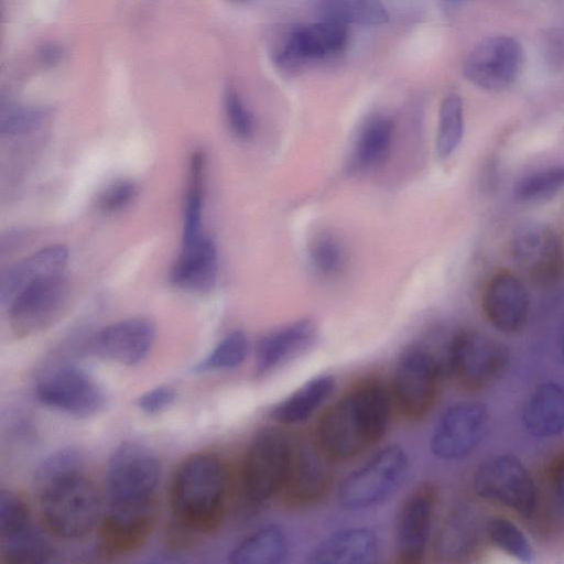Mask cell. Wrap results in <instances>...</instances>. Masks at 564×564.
<instances>
[{
    "instance_id": "1",
    "label": "cell",
    "mask_w": 564,
    "mask_h": 564,
    "mask_svg": "<svg viewBox=\"0 0 564 564\" xmlns=\"http://www.w3.org/2000/svg\"><path fill=\"white\" fill-rule=\"evenodd\" d=\"M390 410V393L380 380L360 381L321 417L316 444L330 460L355 457L383 436Z\"/></svg>"
},
{
    "instance_id": "2",
    "label": "cell",
    "mask_w": 564,
    "mask_h": 564,
    "mask_svg": "<svg viewBox=\"0 0 564 564\" xmlns=\"http://www.w3.org/2000/svg\"><path fill=\"white\" fill-rule=\"evenodd\" d=\"M226 498V469L215 455H192L175 471L172 508L177 523L188 531L216 530L225 516Z\"/></svg>"
},
{
    "instance_id": "3",
    "label": "cell",
    "mask_w": 564,
    "mask_h": 564,
    "mask_svg": "<svg viewBox=\"0 0 564 564\" xmlns=\"http://www.w3.org/2000/svg\"><path fill=\"white\" fill-rule=\"evenodd\" d=\"M34 494L45 527L58 538L82 539L100 522V498L85 470L65 476Z\"/></svg>"
},
{
    "instance_id": "4",
    "label": "cell",
    "mask_w": 564,
    "mask_h": 564,
    "mask_svg": "<svg viewBox=\"0 0 564 564\" xmlns=\"http://www.w3.org/2000/svg\"><path fill=\"white\" fill-rule=\"evenodd\" d=\"M161 464L147 446L134 442L120 444L107 468L110 508H137L156 503Z\"/></svg>"
},
{
    "instance_id": "5",
    "label": "cell",
    "mask_w": 564,
    "mask_h": 564,
    "mask_svg": "<svg viewBox=\"0 0 564 564\" xmlns=\"http://www.w3.org/2000/svg\"><path fill=\"white\" fill-rule=\"evenodd\" d=\"M408 469L406 452L399 445L387 446L341 482L338 501L351 510L377 506L398 490Z\"/></svg>"
},
{
    "instance_id": "6",
    "label": "cell",
    "mask_w": 564,
    "mask_h": 564,
    "mask_svg": "<svg viewBox=\"0 0 564 564\" xmlns=\"http://www.w3.org/2000/svg\"><path fill=\"white\" fill-rule=\"evenodd\" d=\"M293 446L276 429H264L252 440L242 467V491L252 505H261L280 492L291 462Z\"/></svg>"
},
{
    "instance_id": "7",
    "label": "cell",
    "mask_w": 564,
    "mask_h": 564,
    "mask_svg": "<svg viewBox=\"0 0 564 564\" xmlns=\"http://www.w3.org/2000/svg\"><path fill=\"white\" fill-rule=\"evenodd\" d=\"M508 349L498 340L475 330L456 334L447 348L446 370L466 390L490 384L508 362Z\"/></svg>"
},
{
    "instance_id": "8",
    "label": "cell",
    "mask_w": 564,
    "mask_h": 564,
    "mask_svg": "<svg viewBox=\"0 0 564 564\" xmlns=\"http://www.w3.org/2000/svg\"><path fill=\"white\" fill-rule=\"evenodd\" d=\"M35 397L43 405L76 416L99 413L106 395L99 383L75 365H58L46 370L36 381Z\"/></svg>"
},
{
    "instance_id": "9",
    "label": "cell",
    "mask_w": 564,
    "mask_h": 564,
    "mask_svg": "<svg viewBox=\"0 0 564 564\" xmlns=\"http://www.w3.org/2000/svg\"><path fill=\"white\" fill-rule=\"evenodd\" d=\"M517 267L536 285L556 284L564 273V250L557 232L540 221L518 225L510 237Z\"/></svg>"
},
{
    "instance_id": "10",
    "label": "cell",
    "mask_w": 564,
    "mask_h": 564,
    "mask_svg": "<svg viewBox=\"0 0 564 564\" xmlns=\"http://www.w3.org/2000/svg\"><path fill=\"white\" fill-rule=\"evenodd\" d=\"M482 499L505 506L523 517L536 507V488L527 467L512 455H499L482 463L473 479Z\"/></svg>"
},
{
    "instance_id": "11",
    "label": "cell",
    "mask_w": 564,
    "mask_h": 564,
    "mask_svg": "<svg viewBox=\"0 0 564 564\" xmlns=\"http://www.w3.org/2000/svg\"><path fill=\"white\" fill-rule=\"evenodd\" d=\"M442 364L423 346L411 347L400 359L393 379V398L410 420L424 416L432 408L442 375Z\"/></svg>"
},
{
    "instance_id": "12",
    "label": "cell",
    "mask_w": 564,
    "mask_h": 564,
    "mask_svg": "<svg viewBox=\"0 0 564 564\" xmlns=\"http://www.w3.org/2000/svg\"><path fill=\"white\" fill-rule=\"evenodd\" d=\"M69 295L64 273L42 278L26 286L8 306L14 335L24 338L48 328L65 311Z\"/></svg>"
},
{
    "instance_id": "13",
    "label": "cell",
    "mask_w": 564,
    "mask_h": 564,
    "mask_svg": "<svg viewBox=\"0 0 564 564\" xmlns=\"http://www.w3.org/2000/svg\"><path fill=\"white\" fill-rule=\"evenodd\" d=\"M489 422L485 404L475 401L449 406L436 423L430 441L433 455L443 460L463 459L482 441Z\"/></svg>"
},
{
    "instance_id": "14",
    "label": "cell",
    "mask_w": 564,
    "mask_h": 564,
    "mask_svg": "<svg viewBox=\"0 0 564 564\" xmlns=\"http://www.w3.org/2000/svg\"><path fill=\"white\" fill-rule=\"evenodd\" d=\"M524 63L521 44L508 35L490 36L476 45L467 56L464 76L486 90L510 87L519 77Z\"/></svg>"
},
{
    "instance_id": "15",
    "label": "cell",
    "mask_w": 564,
    "mask_h": 564,
    "mask_svg": "<svg viewBox=\"0 0 564 564\" xmlns=\"http://www.w3.org/2000/svg\"><path fill=\"white\" fill-rule=\"evenodd\" d=\"M328 459L315 445L293 447L288 474L280 492L283 502L301 508L319 501L329 490L332 473Z\"/></svg>"
},
{
    "instance_id": "16",
    "label": "cell",
    "mask_w": 564,
    "mask_h": 564,
    "mask_svg": "<svg viewBox=\"0 0 564 564\" xmlns=\"http://www.w3.org/2000/svg\"><path fill=\"white\" fill-rule=\"evenodd\" d=\"M436 498L435 486L425 482L419 485L403 502L395 528V550L399 562L415 564L422 561L430 536Z\"/></svg>"
},
{
    "instance_id": "17",
    "label": "cell",
    "mask_w": 564,
    "mask_h": 564,
    "mask_svg": "<svg viewBox=\"0 0 564 564\" xmlns=\"http://www.w3.org/2000/svg\"><path fill=\"white\" fill-rule=\"evenodd\" d=\"M156 517V503L137 508H110L99 522V553L119 556L135 551L149 539Z\"/></svg>"
},
{
    "instance_id": "18",
    "label": "cell",
    "mask_w": 564,
    "mask_h": 564,
    "mask_svg": "<svg viewBox=\"0 0 564 564\" xmlns=\"http://www.w3.org/2000/svg\"><path fill=\"white\" fill-rule=\"evenodd\" d=\"M347 40V24L321 20L294 29L278 52L275 61L281 68L295 70L306 62L340 52Z\"/></svg>"
},
{
    "instance_id": "19",
    "label": "cell",
    "mask_w": 564,
    "mask_h": 564,
    "mask_svg": "<svg viewBox=\"0 0 564 564\" xmlns=\"http://www.w3.org/2000/svg\"><path fill=\"white\" fill-rule=\"evenodd\" d=\"M155 339L154 324L145 317H130L109 324L91 339V350L99 357L124 366L145 359Z\"/></svg>"
},
{
    "instance_id": "20",
    "label": "cell",
    "mask_w": 564,
    "mask_h": 564,
    "mask_svg": "<svg viewBox=\"0 0 564 564\" xmlns=\"http://www.w3.org/2000/svg\"><path fill=\"white\" fill-rule=\"evenodd\" d=\"M481 305L485 316L494 327L511 334L524 327L530 299L525 285L516 274L501 271L487 283Z\"/></svg>"
},
{
    "instance_id": "21",
    "label": "cell",
    "mask_w": 564,
    "mask_h": 564,
    "mask_svg": "<svg viewBox=\"0 0 564 564\" xmlns=\"http://www.w3.org/2000/svg\"><path fill=\"white\" fill-rule=\"evenodd\" d=\"M315 325L301 319L264 336L256 350V368L260 376L275 371L301 356L314 344Z\"/></svg>"
},
{
    "instance_id": "22",
    "label": "cell",
    "mask_w": 564,
    "mask_h": 564,
    "mask_svg": "<svg viewBox=\"0 0 564 564\" xmlns=\"http://www.w3.org/2000/svg\"><path fill=\"white\" fill-rule=\"evenodd\" d=\"M67 258V248L63 245H54L2 270L0 273V303L9 306L15 296L33 282L63 273Z\"/></svg>"
},
{
    "instance_id": "23",
    "label": "cell",
    "mask_w": 564,
    "mask_h": 564,
    "mask_svg": "<svg viewBox=\"0 0 564 564\" xmlns=\"http://www.w3.org/2000/svg\"><path fill=\"white\" fill-rule=\"evenodd\" d=\"M217 271L216 246L212 239L203 236L188 246H182L181 253L172 267L170 280L180 289L205 293L214 288Z\"/></svg>"
},
{
    "instance_id": "24",
    "label": "cell",
    "mask_w": 564,
    "mask_h": 564,
    "mask_svg": "<svg viewBox=\"0 0 564 564\" xmlns=\"http://www.w3.org/2000/svg\"><path fill=\"white\" fill-rule=\"evenodd\" d=\"M379 550L376 532L369 528H346L324 539L310 555L315 564H364L372 562Z\"/></svg>"
},
{
    "instance_id": "25",
    "label": "cell",
    "mask_w": 564,
    "mask_h": 564,
    "mask_svg": "<svg viewBox=\"0 0 564 564\" xmlns=\"http://www.w3.org/2000/svg\"><path fill=\"white\" fill-rule=\"evenodd\" d=\"M527 431L536 437H552L564 432V387L545 382L535 388L523 409Z\"/></svg>"
},
{
    "instance_id": "26",
    "label": "cell",
    "mask_w": 564,
    "mask_h": 564,
    "mask_svg": "<svg viewBox=\"0 0 564 564\" xmlns=\"http://www.w3.org/2000/svg\"><path fill=\"white\" fill-rule=\"evenodd\" d=\"M333 376H319L305 382L288 398L275 404L271 416L283 424H296L307 420L332 394Z\"/></svg>"
},
{
    "instance_id": "27",
    "label": "cell",
    "mask_w": 564,
    "mask_h": 564,
    "mask_svg": "<svg viewBox=\"0 0 564 564\" xmlns=\"http://www.w3.org/2000/svg\"><path fill=\"white\" fill-rule=\"evenodd\" d=\"M479 540L478 524L467 510L452 513L435 539V555L441 561L454 562L470 555Z\"/></svg>"
},
{
    "instance_id": "28",
    "label": "cell",
    "mask_w": 564,
    "mask_h": 564,
    "mask_svg": "<svg viewBox=\"0 0 564 564\" xmlns=\"http://www.w3.org/2000/svg\"><path fill=\"white\" fill-rule=\"evenodd\" d=\"M289 553L284 531L275 524L260 528L241 541L229 554L234 564H276Z\"/></svg>"
},
{
    "instance_id": "29",
    "label": "cell",
    "mask_w": 564,
    "mask_h": 564,
    "mask_svg": "<svg viewBox=\"0 0 564 564\" xmlns=\"http://www.w3.org/2000/svg\"><path fill=\"white\" fill-rule=\"evenodd\" d=\"M53 554L52 545L33 524L0 539V556L6 564H42Z\"/></svg>"
},
{
    "instance_id": "30",
    "label": "cell",
    "mask_w": 564,
    "mask_h": 564,
    "mask_svg": "<svg viewBox=\"0 0 564 564\" xmlns=\"http://www.w3.org/2000/svg\"><path fill=\"white\" fill-rule=\"evenodd\" d=\"M393 135V123L384 116H377L362 127L352 151V164L358 169H369L380 163L387 155Z\"/></svg>"
},
{
    "instance_id": "31",
    "label": "cell",
    "mask_w": 564,
    "mask_h": 564,
    "mask_svg": "<svg viewBox=\"0 0 564 564\" xmlns=\"http://www.w3.org/2000/svg\"><path fill=\"white\" fill-rule=\"evenodd\" d=\"M464 134V106L457 94H449L442 100L435 148L438 158L447 159L458 148Z\"/></svg>"
},
{
    "instance_id": "32",
    "label": "cell",
    "mask_w": 564,
    "mask_h": 564,
    "mask_svg": "<svg viewBox=\"0 0 564 564\" xmlns=\"http://www.w3.org/2000/svg\"><path fill=\"white\" fill-rule=\"evenodd\" d=\"M564 189V165L536 171L514 186V199L522 204L545 202Z\"/></svg>"
},
{
    "instance_id": "33",
    "label": "cell",
    "mask_w": 564,
    "mask_h": 564,
    "mask_svg": "<svg viewBox=\"0 0 564 564\" xmlns=\"http://www.w3.org/2000/svg\"><path fill=\"white\" fill-rule=\"evenodd\" d=\"M485 534L500 551L525 563L534 561V552L522 530L512 521L495 517L485 524Z\"/></svg>"
},
{
    "instance_id": "34",
    "label": "cell",
    "mask_w": 564,
    "mask_h": 564,
    "mask_svg": "<svg viewBox=\"0 0 564 564\" xmlns=\"http://www.w3.org/2000/svg\"><path fill=\"white\" fill-rule=\"evenodd\" d=\"M247 352L248 338L245 333L231 332L193 368V371L204 373L236 368L245 360Z\"/></svg>"
},
{
    "instance_id": "35",
    "label": "cell",
    "mask_w": 564,
    "mask_h": 564,
    "mask_svg": "<svg viewBox=\"0 0 564 564\" xmlns=\"http://www.w3.org/2000/svg\"><path fill=\"white\" fill-rule=\"evenodd\" d=\"M85 470L83 454L74 447L58 449L36 467L33 475L34 492L70 474Z\"/></svg>"
},
{
    "instance_id": "36",
    "label": "cell",
    "mask_w": 564,
    "mask_h": 564,
    "mask_svg": "<svg viewBox=\"0 0 564 564\" xmlns=\"http://www.w3.org/2000/svg\"><path fill=\"white\" fill-rule=\"evenodd\" d=\"M310 261L322 276L332 278L343 269L345 254L339 241L327 234L317 236L310 247Z\"/></svg>"
},
{
    "instance_id": "37",
    "label": "cell",
    "mask_w": 564,
    "mask_h": 564,
    "mask_svg": "<svg viewBox=\"0 0 564 564\" xmlns=\"http://www.w3.org/2000/svg\"><path fill=\"white\" fill-rule=\"evenodd\" d=\"M45 118V112L37 108L19 105H2L0 109L1 135H21L39 129Z\"/></svg>"
},
{
    "instance_id": "38",
    "label": "cell",
    "mask_w": 564,
    "mask_h": 564,
    "mask_svg": "<svg viewBox=\"0 0 564 564\" xmlns=\"http://www.w3.org/2000/svg\"><path fill=\"white\" fill-rule=\"evenodd\" d=\"M32 524L24 500L11 490L0 494V539L9 536Z\"/></svg>"
},
{
    "instance_id": "39",
    "label": "cell",
    "mask_w": 564,
    "mask_h": 564,
    "mask_svg": "<svg viewBox=\"0 0 564 564\" xmlns=\"http://www.w3.org/2000/svg\"><path fill=\"white\" fill-rule=\"evenodd\" d=\"M202 184L191 183L184 202L182 246H188L204 236L202 232Z\"/></svg>"
},
{
    "instance_id": "40",
    "label": "cell",
    "mask_w": 564,
    "mask_h": 564,
    "mask_svg": "<svg viewBox=\"0 0 564 564\" xmlns=\"http://www.w3.org/2000/svg\"><path fill=\"white\" fill-rule=\"evenodd\" d=\"M138 195V186L130 180H118L108 185L98 198V207L106 214L121 212Z\"/></svg>"
},
{
    "instance_id": "41",
    "label": "cell",
    "mask_w": 564,
    "mask_h": 564,
    "mask_svg": "<svg viewBox=\"0 0 564 564\" xmlns=\"http://www.w3.org/2000/svg\"><path fill=\"white\" fill-rule=\"evenodd\" d=\"M225 111L232 132L240 139H249L253 133V120L239 94L227 89Z\"/></svg>"
},
{
    "instance_id": "42",
    "label": "cell",
    "mask_w": 564,
    "mask_h": 564,
    "mask_svg": "<svg viewBox=\"0 0 564 564\" xmlns=\"http://www.w3.org/2000/svg\"><path fill=\"white\" fill-rule=\"evenodd\" d=\"M351 21L362 25H381L389 15L380 0H348Z\"/></svg>"
},
{
    "instance_id": "43",
    "label": "cell",
    "mask_w": 564,
    "mask_h": 564,
    "mask_svg": "<svg viewBox=\"0 0 564 564\" xmlns=\"http://www.w3.org/2000/svg\"><path fill=\"white\" fill-rule=\"evenodd\" d=\"M175 391L167 386L153 388L137 400V406L147 414H156L169 408L175 400Z\"/></svg>"
},
{
    "instance_id": "44",
    "label": "cell",
    "mask_w": 564,
    "mask_h": 564,
    "mask_svg": "<svg viewBox=\"0 0 564 564\" xmlns=\"http://www.w3.org/2000/svg\"><path fill=\"white\" fill-rule=\"evenodd\" d=\"M323 19L349 24L351 21L348 0H324L322 4Z\"/></svg>"
},
{
    "instance_id": "45",
    "label": "cell",
    "mask_w": 564,
    "mask_h": 564,
    "mask_svg": "<svg viewBox=\"0 0 564 564\" xmlns=\"http://www.w3.org/2000/svg\"><path fill=\"white\" fill-rule=\"evenodd\" d=\"M547 477L553 492L564 503V451L550 464Z\"/></svg>"
},
{
    "instance_id": "46",
    "label": "cell",
    "mask_w": 564,
    "mask_h": 564,
    "mask_svg": "<svg viewBox=\"0 0 564 564\" xmlns=\"http://www.w3.org/2000/svg\"><path fill=\"white\" fill-rule=\"evenodd\" d=\"M62 52L56 45H46L41 51L42 59L46 64H54L61 58Z\"/></svg>"
},
{
    "instance_id": "47",
    "label": "cell",
    "mask_w": 564,
    "mask_h": 564,
    "mask_svg": "<svg viewBox=\"0 0 564 564\" xmlns=\"http://www.w3.org/2000/svg\"><path fill=\"white\" fill-rule=\"evenodd\" d=\"M562 345H563V350H564V328H563V334H562Z\"/></svg>"
},
{
    "instance_id": "48",
    "label": "cell",
    "mask_w": 564,
    "mask_h": 564,
    "mask_svg": "<svg viewBox=\"0 0 564 564\" xmlns=\"http://www.w3.org/2000/svg\"><path fill=\"white\" fill-rule=\"evenodd\" d=\"M234 1H242V0H234Z\"/></svg>"
}]
</instances>
